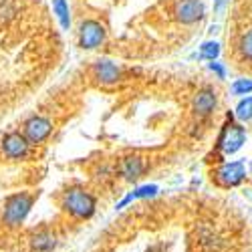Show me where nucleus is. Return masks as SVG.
Returning <instances> with one entry per match:
<instances>
[{
  "mask_svg": "<svg viewBox=\"0 0 252 252\" xmlns=\"http://www.w3.org/2000/svg\"><path fill=\"white\" fill-rule=\"evenodd\" d=\"M61 208L75 220H89L97 210V200L83 186H71L63 192Z\"/></svg>",
  "mask_w": 252,
  "mask_h": 252,
  "instance_id": "nucleus-1",
  "label": "nucleus"
},
{
  "mask_svg": "<svg viewBox=\"0 0 252 252\" xmlns=\"http://www.w3.org/2000/svg\"><path fill=\"white\" fill-rule=\"evenodd\" d=\"M34 200H36V196L31 192H18V194L8 196L2 206V216H0L2 224L6 228H18L31 214Z\"/></svg>",
  "mask_w": 252,
  "mask_h": 252,
  "instance_id": "nucleus-2",
  "label": "nucleus"
},
{
  "mask_svg": "<svg viewBox=\"0 0 252 252\" xmlns=\"http://www.w3.org/2000/svg\"><path fill=\"white\" fill-rule=\"evenodd\" d=\"M244 141H246V131H244V127H242V125H238V123H234L232 117H230V121L222 127L220 137H218V148H220V152L226 154V156L236 154V152L242 148V145H244Z\"/></svg>",
  "mask_w": 252,
  "mask_h": 252,
  "instance_id": "nucleus-3",
  "label": "nucleus"
},
{
  "mask_svg": "<svg viewBox=\"0 0 252 252\" xmlns=\"http://www.w3.org/2000/svg\"><path fill=\"white\" fill-rule=\"evenodd\" d=\"M214 182L222 188H236L238 184H242V180L246 178V167L244 161H230V163H222L218 170H214L212 174Z\"/></svg>",
  "mask_w": 252,
  "mask_h": 252,
  "instance_id": "nucleus-4",
  "label": "nucleus"
},
{
  "mask_svg": "<svg viewBox=\"0 0 252 252\" xmlns=\"http://www.w3.org/2000/svg\"><path fill=\"white\" fill-rule=\"evenodd\" d=\"M53 131V123L47 119V117H40V115H32L25 121L23 125V135L27 137V141L31 145H36V143H43Z\"/></svg>",
  "mask_w": 252,
  "mask_h": 252,
  "instance_id": "nucleus-5",
  "label": "nucleus"
},
{
  "mask_svg": "<svg viewBox=\"0 0 252 252\" xmlns=\"http://www.w3.org/2000/svg\"><path fill=\"white\" fill-rule=\"evenodd\" d=\"M105 27L97 20H85L79 27V45L83 49H97L103 40H105Z\"/></svg>",
  "mask_w": 252,
  "mask_h": 252,
  "instance_id": "nucleus-6",
  "label": "nucleus"
},
{
  "mask_svg": "<svg viewBox=\"0 0 252 252\" xmlns=\"http://www.w3.org/2000/svg\"><path fill=\"white\" fill-rule=\"evenodd\" d=\"M174 14H176V18L180 20V23L194 25V23H198V20H202L204 14H206L204 0H178Z\"/></svg>",
  "mask_w": 252,
  "mask_h": 252,
  "instance_id": "nucleus-7",
  "label": "nucleus"
},
{
  "mask_svg": "<svg viewBox=\"0 0 252 252\" xmlns=\"http://www.w3.org/2000/svg\"><path fill=\"white\" fill-rule=\"evenodd\" d=\"M0 145H2V154L8 158V159H23L29 156V148L31 143L27 141V137L23 133L18 131H10L2 137V141H0Z\"/></svg>",
  "mask_w": 252,
  "mask_h": 252,
  "instance_id": "nucleus-8",
  "label": "nucleus"
},
{
  "mask_svg": "<svg viewBox=\"0 0 252 252\" xmlns=\"http://www.w3.org/2000/svg\"><path fill=\"white\" fill-rule=\"evenodd\" d=\"M57 244H59L57 234L47 226L32 230L31 236H29V246L32 252H53L57 248Z\"/></svg>",
  "mask_w": 252,
  "mask_h": 252,
  "instance_id": "nucleus-9",
  "label": "nucleus"
},
{
  "mask_svg": "<svg viewBox=\"0 0 252 252\" xmlns=\"http://www.w3.org/2000/svg\"><path fill=\"white\" fill-rule=\"evenodd\" d=\"M145 170H148V161H145L141 156H127L123 158L121 163H119V174L123 176V180L127 182H135L139 180Z\"/></svg>",
  "mask_w": 252,
  "mask_h": 252,
  "instance_id": "nucleus-10",
  "label": "nucleus"
},
{
  "mask_svg": "<svg viewBox=\"0 0 252 252\" xmlns=\"http://www.w3.org/2000/svg\"><path fill=\"white\" fill-rule=\"evenodd\" d=\"M216 103H218L216 91H214L212 87H204V89H200V91L194 95V99H192V109H194L196 115L206 117V115H210V113L214 111Z\"/></svg>",
  "mask_w": 252,
  "mask_h": 252,
  "instance_id": "nucleus-11",
  "label": "nucleus"
},
{
  "mask_svg": "<svg viewBox=\"0 0 252 252\" xmlns=\"http://www.w3.org/2000/svg\"><path fill=\"white\" fill-rule=\"evenodd\" d=\"M93 77L103 85H113L121 79V69L111 61H99L93 65Z\"/></svg>",
  "mask_w": 252,
  "mask_h": 252,
  "instance_id": "nucleus-12",
  "label": "nucleus"
},
{
  "mask_svg": "<svg viewBox=\"0 0 252 252\" xmlns=\"http://www.w3.org/2000/svg\"><path fill=\"white\" fill-rule=\"evenodd\" d=\"M53 10H55V14L61 20V27L63 29H69L71 27V16H69V4H67V0H55V2H53Z\"/></svg>",
  "mask_w": 252,
  "mask_h": 252,
  "instance_id": "nucleus-13",
  "label": "nucleus"
},
{
  "mask_svg": "<svg viewBox=\"0 0 252 252\" xmlns=\"http://www.w3.org/2000/svg\"><path fill=\"white\" fill-rule=\"evenodd\" d=\"M236 117L240 121H250L252 119V97H246L238 103L236 107Z\"/></svg>",
  "mask_w": 252,
  "mask_h": 252,
  "instance_id": "nucleus-14",
  "label": "nucleus"
},
{
  "mask_svg": "<svg viewBox=\"0 0 252 252\" xmlns=\"http://www.w3.org/2000/svg\"><path fill=\"white\" fill-rule=\"evenodd\" d=\"M218 55H220V45L214 43V40H208V43H204L200 49V57L208 59V61H214Z\"/></svg>",
  "mask_w": 252,
  "mask_h": 252,
  "instance_id": "nucleus-15",
  "label": "nucleus"
},
{
  "mask_svg": "<svg viewBox=\"0 0 252 252\" xmlns=\"http://www.w3.org/2000/svg\"><path fill=\"white\" fill-rule=\"evenodd\" d=\"M240 53L246 61H252V29L242 34L240 38Z\"/></svg>",
  "mask_w": 252,
  "mask_h": 252,
  "instance_id": "nucleus-16",
  "label": "nucleus"
},
{
  "mask_svg": "<svg viewBox=\"0 0 252 252\" xmlns=\"http://www.w3.org/2000/svg\"><path fill=\"white\" fill-rule=\"evenodd\" d=\"M232 93L234 95H248V93H252V81L250 79H238L232 85Z\"/></svg>",
  "mask_w": 252,
  "mask_h": 252,
  "instance_id": "nucleus-17",
  "label": "nucleus"
},
{
  "mask_svg": "<svg viewBox=\"0 0 252 252\" xmlns=\"http://www.w3.org/2000/svg\"><path fill=\"white\" fill-rule=\"evenodd\" d=\"M156 194H158V186H141L131 196H133V200H137V198H152Z\"/></svg>",
  "mask_w": 252,
  "mask_h": 252,
  "instance_id": "nucleus-18",
  "label": "nucleus"
},
{
  "mask_svg": "<svg viewBox=\"0 0 252 252\" xmlns=\"http://www.w3.org/2000/svg\"><path fill=\"white\" fill-rule=\"evenodd\" d=\"M210 71H212V73H216L218 75V79H224L226 77V71H224V67L220 65V63H210Z\"/></svg>",
  "mask_w": 252,
  "mask_h": 252,
  "instance_id": "nucleus-19",
  "label": "nucleus"
}]
</instances>
